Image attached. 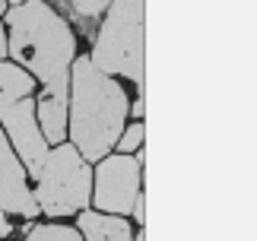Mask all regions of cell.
Segmentation results:
<instances>
[{
  "label": "cell",
  "instance_id": "cell-2",
  "mask_svg": "<svg viewBox=\"0 0 257 241\" xmlns=\"http://www.w3.org/2000/svg\"><path fill=\"white\" fill-rule=\"evenodd\" d=\"M127 92L114 76L102 73L89 57H76L70 67V108L67 130L86 162H102L124 134L127 120Z\"/></svg>",
  "mask_w": 257,
  "mask_h": 241
},
{
  "label": "cell",
  "instance_id": "cell-1",
  "mask_svg": "<svg viewBox=\"0 0 257 241\" xmlns=\"http://www.w3.org/2000/svg\"><path fill=\"white\" fill-rule=\"evenodd\" d=\"M7 54L32 79H38L48 95L70 98V67L76 60V38L67 19L45 0H23L7 13Z\"/></svg>",
  "mask_w": 257,
  "mask_h": 241
},
{
  "label": "cell",
  "instance_id": "cell-8",
  "mask_svg": "<svg viewBox=\"0 0 257 241\" xmlns=\"http://www.w3.org/2000/svg\"><path fill=\"white\" fill-rule=\"evenodd\" d=\"M76 228L86 241H134V232L124 222V216H108L98 209L76 213Z\"/></svg>",
  "mask_w": 257,
  "mask_h": 241
},
{
  "label": "cell",
  "instance_id": "cell-10",
  "mask_svg": "<svg viewBox=\"0 0 257 241\" xmlns=\"http://www.w3.org/2000/svg\"><path fill=\"white\" fill-rule=\"evenodd\" d=\"M35 92V79L26 73L19 64H7L0 60V117H4L16 102Z\"/></svg>",
  "mask_w": 257,
  "mask_h": 241
},
{
  "label": "cell",
  "instance_id": "cell-3",
  "mask_svg": "<svg viewBox=\"0 0 257 241\" xmlns=\"http://www.w3.org/2000/svg\"><path fill=\"white\" fill-rule=\"evenodd\" d=\"M89 60L108 76L143 89V0H111Z\"/></svg>",
  "mask_w": 257,
  "mask_h": 241
},
{
  "label": "cell",
  "instance_id": "cell-15",
  "mask_svg": "<svg viewBox=\"0 0 257 241\" xmlns=\"http://www.w3.org/2000/svg\"><path fill=\"white\" fill-rule=\"evenodd\" d=\"M131 216L137 219V222H143V197L137 200V206H134V213H131Z\"/></svg>",
  "mask_w": 257,
  "mask_h": 241
},
{
  "label": "cell",
  "instance_id": "cell-14",
  "mask_svg": "<svg viewBox=\"0 0 257 241\" xmlns=\"http://www.w3.org/2000/svg\"><path fill=\"white\" fill-rule=\"evenodd\" d=\"M13 235V225L7 222V213H0V238H10Z\"/></svg>",
  "mask_w": 257,
  "mask_h": 241
},
{
  "label": "cell",
  "instance_id": "cell-16",
  "mask_svg": "<svg viewBox=\"0 0 257 241\" xmlns=\"http://www.w3.org/2000/svg\"><path fill=\"white\" fill-rule=\"evenodd\" d=\"M143 111H146V105H143V98H137V102H134V117H137V120H140V117H143Z\"/></svg>",
  "mask_w": 257,
  "mask_h": 241
},
{
  "label": "cell",
  "instance_id": "cell-18",
  "mask_svg": "<svg viewBox=\"0 0 257 241\" xmlns=\"http://www.w3.org/2000/svg\"><path fill=\"white\" fill-rule=\"evenodd\" d=\"M7 13V0H0V16H4Z\"/></svg>",
  "mask_w": 257,
  "mask_h": 241
},
{
  "label": "cell",
  "instance_id": "cell-12",
  "mask_svg": "<svg viewBox=\"0 0 257 241\" xmlns=\"http://www.w3.org/2000/svg\"><path fill=\"white\" fill-rule=\"evenodd\" d=\"M143 137H146L143 120H134V124H131V127H124V134L117 137L114 149H117V153H124V156H131V153H137V149L143 146Z\"/></svg>",
  "mask_w": 257,
  "mask_h": 241
},
{
  "label": "cell",
  "instance_id": "cell-13",
  "mask_svg": "<svg viewBox=\"0 0 257 241\" xmlns=\"http://www.w3.org/2000/svg\"><path fill=\"white\" fill-rule=\"evenodd\" d=\"M64 4L70 7L73 13L80 16V19H83L86 26H89V23H92V19H98V16L105 13V10H108V4H111V0H64Z\"/></svg>",
  "mask_w": 257,
  "mask_h": 241
},
{
  "label": "cell",
  "instance_id": "cell-4",
  "mask_svg": "<svg viewBox=\"0 0 257 241\" xmlns=\"http://www.w3.org/2000/svg\"><path fill=\"white\" fill-rule=\"evenodd\" d=\"M32 194L38 213L51 219L76 216L92 203V168L73 143H57L54 149H48Z\"/></svg>",
  "mask_w": 257,
  "mask_h": 241
},
{
  "label": "cell",
  "instance_id": "cell-11",
  "mask_svg": "<svg viewBox=\"0 0 257 241\" xmlns=\"http://www.w3.org/2000/svg\"><path fill=\"white\" fill-rule=\"evenodd\" d=\"M26 241H86V238L80 235V228L48 222V225H35L32 232L26 235Z\"/></svg>",
  "mask_w": 257,
  "mask_h": 241
},
{
  "label": "cell",
  "instance_id": "cell-17",
  "mask_svg": "<svg viewBox=\"0 0 257 241\" xmlns=\"http://www.w3.org/2000/svg\"><path fill=\"white\" fill-rule=\"evenodd\" d=\"M7 57V32H4V26H0V60Z\"/></svg>",
  "mask_w": 257,
  "mask_h": 241
},
{
  "label": "cell",
  "instance_id": "cell-7",
  "mask_svg": "<svg viewBox=\"0 0 257 241\" xmlns=\"http://www.w3.org/2000/svg\"><path fill=\"white\" fill-rule=\"evenodd\" d=\"M0 213L26 216V219L38 216V203L32 187H29V175L19 162V156L13 153V146H10L4 127H0Z\"/></svg>",
  "mask_w": 257,
  "mask_h": 241
},
{
  "label": "cell",
  "instance_id": "cell-19",
  "mask_svg": "<svg viewBox=\"0 0 257 241\" xmlns=\"http://www.w3.org/2000/svg\"><path fill=\"white\" fill-rule=\"evenodd\" d=\"M10 4H13V7H16V4H23V0H10Z\"/></svg>",
  "mask_w": 257,
  "mask_h": 241
},
{
  "label": "cell",
  "instance_id": "cell-5",
  "mask_svg": "<svg viewBox=\"0 0 257 241\" xmlns=\"http://www.w3.org/2000/svg\"><path fill=\"white\" fill-rule=\"evenodd\" d=\"M140 200V159L137 156H105L95 168L92 203L98 213L127 216Z\"/></svg>",
  "mask_w": 257,
  "mask_h": 241
},
{
  "label": "cell",
  "instance_id": "cell-6",
  "mask_svg": "<svg viewBox=\"0 0 257 241\" xmlns=\"http://www.w3.org/2000/svg\"><path fill=\"white\" fill-rule=\"evenodd\" d=\"M0 120H4V134L10 140V146H13V153L19 156V162H23L26 175L38 178L42 175V162L48 156V146H45L48 140L42 137V127H38V117H35V98L26 95Z\"/></svg>",
  "mask_w": 257,
  "mask_h": 241
},
{
  "label": "cell",
  "instance_id": "cell-9",
  "mask_svg": "<svg viewBox=\"0 0 257 241\" xmlns=\"http://www.w3.org/2000/svg\"><path fill=\"white\" fill-rule=\"evenodd\" d=\"M67 108H70V98H54L48 92L35 102L38 127H42V137L51 146H57V143L67 140Z\"/></svg>",
  "mask_w": 257,
  "mask_h": 241
}]
</instances>
